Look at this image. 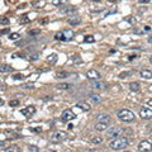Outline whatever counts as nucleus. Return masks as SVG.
<instances>
[{"mask_svg":"<svg viewBox=\"0 0 152 152\" xmlns=\"http://www.w3.org/2000/svg\"><path fill=\"white\" fill-rule=\"evenodd\" d=\"M139 115H141L142 119H151L152 118V110L148 108H142L139 110Z\"/></svg>","mask_w":152,"mask_h":152,"instance_id":"nucleus-8","label":"nucleus"},{"mask_svg":"<svg viewBox=\"0 0 152 152\" xmlns=\"http://www.w3.org/2000/svg\"><path fill=\"white\" fill-rule=\"evenodd\" d=\"M139 75H141V77L148 80V79H152V71L150 70H142L141 72H139Z\"/></svg>","mask_w":152,"mask_h":152,"instance_id":"nucleus-16","label":"nucleus"},{"mask_svg":"<svg viewBox=\"0 0 152 152\" xmlns=\"http://www.w3.org/2000/svg\"><path fill=\"white\" fill-rule=\"evenodd\" d=\"M80 23H81V18H80V16H72V18L69 19V24H71V25H77Z\"/></svg>","mask_w":152,"mask_h":152,"instance_id":"nucleus-18","label":"nucleus"},{"mask_svg":"<svg viewBox=\"0 0 152 152\" xmlns=\"http://www.w3.org/2000/svg\"><path fill=\"white\" fill-rule=\"evenodd\" d=\"M76 6L74 5H65L63 8H61V13L62 14H72V13H76Z\"/></svg>","mask_w":152,"mask_h":152,"instance_id":"nucleus-9","label":"nucleus"},{"mask_svg":"<svg viewBox=\"0 0 152 152\" xmlns=\"http://www.w3.org/2000/svg\"><path fill=\"white\" fill-rule=\"evenodd\" d=\"M130 74H132V72H130V71H127V72H120L119 77H120V79H124V77H127V76L130 75Z\"/></svg>","mask_w":152,"mask_h":152,"instance_id":"nucleus-27","label":"nucleus"},{"mask_svg":"<svg viewBox=\"0 0 152 152\" xmlns=\"http://www.w3.org/2000/svg\"><path fill=\"white\" fill-rule=\"evenodd\" d=\"M29 150H32V151H34V152H37V151H38V148H37L36 146H31V147H29Z\"/></svg>","mask_w":152,"mask_h":152,"instance_id":"nucleus-35","label":"nucleus"},{"mask_svg":"<svg viewBox=\"0 0 152 152\" xmlns=\"http://www.w3.org/2000/svg\"><path fill=\"white\" fill-rule=\"evenodd\" d=\"M4 151H6V152H20L18 146H11L10 148H4Z\"/></svg>","mask_w":152,"mask_h":152,"instance_id":"nucleus-24","label":"nucleus"},{"mask_svg":"<svg viewBox=\"0 0 152 152\" xmlns=\"http://www.w3.org/2000/svg\"><path fill=\"white\" fill-rule=\"evenodd\" d=\"M150 62H151V63H152V56H151V57H150Z\"/></svg>","mask_w":152,"mask_h":152,"instance_id":"nucleus-42","label":"nucleus"},{"mask_svg":"<svg viewBox=\"0 0 152 152\" xmlns=\"http://www.w3.org/2000/svg\"><path fill=\"white\" fill-rule=\"evenodd\" d=\"M0 71H1V74L10 72V71H11V67L8 66V65H1V67H0Z\"/></svg>","mask_w":152,"mask_h":152,"instance_id":"nucleus-23","label":"nucleus"},{"mask_svg":"<svg viewBox=\"0 0 152 152\" xmlns=\"http://www.w3.org/2000/svg\"><path fill=\"white\" fill-rule=\"evenodd\" d=\"M95 39H94V37L92 36H86L85 37V42H94Z\"/></svg>","mask_w":152,"mask_h":152,"instance_id":"nucleus-29","label":"nucleus"},{"mask_svg":"<svg viewBox=\"0 0 152 152\" xmlns=\"http://www.w3.org/2000/svg\"><path fill=\"white\" fill-rule=\"evenodd\" d=\"M139 3L141 4H147V3H150V0H139Z\"/></svg>","mask_w":152,"mask_h":152,"instance_id":"nucleus-37","label":"nucleus"},{"mask_svg":"<svg viewBox=\"0 0 152 152\" xmlns=\"http://www.w3.org/2000/svg\"><path fill=\"white\" fill-rule=\"evenodd\" d=\"M150 133H151V136H152V129H151V132H150Z\"/></svg>","mask_w":152,"mask_h":152,"instance_id":"nucleus-43","label":"nucleus"},{"mask_svg":"<svg viewBox=\"0 0 152 152\" xmlns=\"http://www.w3.org/2000/svg\"><path fill=\"white\" fill-rule=\"evenodd\" d=\"M122 133H123V128L122 127H112V128H109L107 130V134H108V137H110V138H119L122 136Z\"/></svg>","mask_w":152,"mask_h":152,"instance_id":"nucleus-4","label":"nucleus"},{"mask_svg":"<svg viewBox=\"0 0 152 152\" xmlns=\"http://www.w3.org/2000/svg\"><path fill=\"white\" fill-rule=\"evenodd\" d=\"M124 152H130V151H124Z\"/></svg>","mask_w":152,"mask_h":152,"instance_id":"nucleus-44","label":"nucleus"},{"mask_svg":"<svg viewBox=\"0 0 152 152\" xmlns=\"http://www.w3.org/2000/svg\"><path fill=\"white\" fill-rule=\"evenodd\" d=\"M52 4H54V5H62V1H58V0H54V1H52Z\"/></svg>","mask_w":152,"mask_h":152,"instance_id":"nucleus-32","label":"nucleus"},{"mask_svg":"<svg viewBox=\"0 0 152 152\" xmlns=\"http://www.w3.org/2000/svg\"><path fill=\"white\" fill-rule=\"evenodd\" d=\"M23 87H25V89H32V87H33V85H32V84H27V85H24Z\"/></svg>","mask_w":152,"mask_h":152,"instance_id":"nucleus-36","label":"nucleus"},{"mask_svg":"<svg viewBox=\"0 0 152 152\" xmlns=\"http://www.w3.org/2000/svg\"><path fill=\"white\" fill-rule=\"evenodd\" d=\"M95 129L98 132H104V130H108V123H96L95 124Z\"/></svg>","mask_w":152,"mask_h":152,"instance_id":"nucleus-15","label":"nucleus"},{"mask_svg":"<svg viewBox=\"0 0 152 152\" xmlns=\"http://www.w3.org/2000/svg\"><path fill=\"white\" fill-rule=\"evenodd\" d=\"M57 87L60 89V90H70V89H72V84H69V82H61L58 84Z\"/></svg>","mask_w":152,"mask_h":152,"instance_id":"nucleus-17","label":"nucleus"},{"mask_svg":"<svg viewBox=\"0 0 152 152\" xmlns=\"http://www.w3.org/2000/svg\"><path fill=\"white\" fill-rule=\"evenodd\" d=\"M129 89L132 91H138L139 90V84L138 82H130L129 84Z\"/></svg>","mask_w":152,"mask_h":152,"instance_id":"nucleus-22","label":"nucleus"},{"mask_svg":"<svg viewBox=\"0 0 152 152\" xmlns=\"http://www.w3.org/2000/svg\"><path fill=\"white\" fill-rule=\"evenodd\" d=\"M89 98H90V100L92 101V103H100L101 101V96L96 95V94H90L89 95Z\"/></svg>","mask_w":152,"mask_h":152,"instance_id":"nucleus-19","label":"nucleus"},{"mask_svg":"<svg viewBox=\"0 0 152 152\" xmlns=\"http://www.w3.org/2000/svg\"><path fill=\"white\" fill-rule=\"evenodd\" d=\"M1 23H3V24H8V23H9V20H8L6 18H3V19H1Z\"/></svg>","mask_w":152,"mask_h":152,"instance_id":"nucleus-34","label":"nucleus"},{"mask_svg":"<svg viewBox=\"0 0 152 152\" xmlns=\"http://www.w3.org/2000/svg\"><path fill=\"white\" fill-rule=\"evenodd\" d=\"M67 138V133L63 132V130H57V132L53 133L52 136V141L54 142H60V141H63V139Z\"/></svg>","mask_w":152,"mask_h":152,"instance_id":"nucleus-6","label":"nucleus"},{"mask_svg":"<svg viewBox=\"0 0 152 152\" xmlns=\"http://www.w3.org/2000/svg\"><path fill=\"white\" fill-rule=\"evenodd\" d=\"M147 41H148V42H150V43H152V36H150L148 38H147Z\"/></svg>","mask_w":152,"mask_h":152,"instance_id":"nucleus-40","label":"nucleus"},{"mask_svg":"<svg viewBox=\"0 0 152 152\" xmlns=\"http://www.w3.org/2000/svg\"><path fill=\"white\" fill-rule=\"evenodd\" d=\"M56 61H57V54H54V53H52V54H49V56L47 57V62H49V63H56Z\"/></svg>","mask_w":152,"mask_h":152,"instance_id":"nucleus-20","label":"nucleus"},{"mask_svg":"<svg viewBox=\"0 0 152 152\" xmlns=\"http://www.w3.org/2000/svg\"><path fill=\"white\" fill-rule=\"evenodd\" d=\"M76 107H79L84 112H89V110H90V105H89L87 103H85V101H80V103L76 104Z\"/></svg>","mask_w":152,"mask_h":152,"instance_id":"nucleus-14","label":"nucleus"},{"mask_svg":"<svg viewBox=\"0 0 152 152\" xmlns=\"http://www.w3.org/2000/svg\"><path fill=\"white\" fill-rule=\"evenodd\" d=\"M14 79L15 80H23L24 79V75H22V74H15L14 75Z\"/></svg>","mask_w":152,"mask_h":152,"instance_id":"nucleus-28","label":"nucleus"},{"mask_svg":"<svg viewBox=\"0 0 152 152\" xmlns=\"http://www.w3.org/2000/svg\"><path fill=\"white\" fill-rule=\"evenodd\" d=\"M112 119L110 115H108V114H99L98 117H96V120H98V123H109Z\"/></svg>","mask_w":152,"mask_h":152,"instance_id":"nucleus-10","label":"nucleus"},{"mask_svg":"<svg viewBox=\"0 0 152 152\" xmlns=\"http://www.w3.org/2000/svg\"><path fill=\"white\" fill-rule=\"evenodd\" d=\"M91 86L94 89H98V90H105V89H107V84L103 81H92Z\"/></svg>","mask_w":152,"mask_h":152,"instance_id":"nucleus-13","label":"nucleus"},{"mask_svg":"<svg viewBox=\"0 0 152 152\" xmlns=\"http://www.w3.org/2000/svg\"><path fill=\"white\" fill-rule=\"evenodd\" d=\"M127 22H129L130 24H134V23H136V19H134V18H127Z\"/></svg>","mask_w":152,"mask_h":152,"instance_id":"nucleus-31","label":"nucleus"},{"mask_svg":"<svg viewBox=\"0 0 152 152\" xmlns=\"http://www.w3.org/2000/svg\"><path fill=\"white\" fill-rule=\"evenodd\" d=\"M72 37H74V33H72V31H70V29H65V31H62V32H58V33H56V36H54V38H56L57 41H70Z\"/></svg>","mask_w":152,"mask_h":152,"instance_id":"nucleus-3","label":"nucleus"},{"mask_svg":"<svg viewBox=\"0 0 152 152\" xmlns=\"http://www.w3.org/2000/svg\"><path fill=\"white\" fill-rule=\"evenodd\" d=\"M85 152H99L98 150H87V151H85Z\"/></svg>","mask_w":152,"mask_h":152,"instance_id":"nucleus-39","label":"nucleus"},{"mask_svg":"<svg viewBox=\"0 0 152 152\" xmlns=\"http://www.w3.org/2000/svg\"><path fill=\"white\" fill-rule=\"evenodd\" d=\"M69 75H70V74L66 72V71H60V72L56 74V77H57V79H66Z\"/></svg>","mask_w":152,"mask_h":152,"instance_id":"nucleus-21","label":"nucleus"},{"mask_svg":"<svg viewBox=\"0 0 152 152\" xmlns=\"http://www.w3.org/2000/svg\"><path fill=\"white\" fill-rule=\"evenodd\" d=\"M74 61H75V62H81V60H79L77 57H75V58H74Z\"/></svg>","mask_w":152,"mask_h":152,"instance_id":"nucleus-41","label":"nucleus"},{"mask_svg":"<svg viewBox=\"0 0 152 152\" xmlns=\"http://www.w3.org/2000/svg\"><path fill=\"white\" fill-rule=\"evenodd\" d=\"M61 119H62L63 122H70V120L75 119V114H74V112H71L70 109H66V110L62 113Z\"/></svg>","mask_w":152,"mask_h":152,"instance_id":"nucleus-7","label":"nucleus"},{"mask_svg":"<svg viewBox=\"0 0 152 152\" xmlns=\"http://www.w3.org/2000/svg\"><path fill=\"white\" fill-rule=\"evenodd\" d=\"M117 117L122 122H132L134 119V113L128 110V109H122L117 113Z\"/></svg>","mask_w":152,"mask_h":152,"instance_id":"nucleus-2","label":"nucleus"},{"mask_svg":"<svg viewBox=\"0 0 152 152\" xmlns=\"http://www.w3.org/2000/svg\"><path fill=\"white\" fill-rule=\"evenodd\" d=\"M137 148L139 152H152V143L148 141H142Z\"/></svg>","mask_w":152,"mask_h":152,"instance_id":"nucleus-5","label":"nucleus"},{"mask_svg":"<svg viewBox=\"0 0 152 152\" xmlns=\"http://www.w3.org/2000/svg\"><path fill=\"white\" fill-rule=\"evenodd\" d=\"M146 103H147V105H150V107H152V99H148V100L146 101Z\"/></svg>","mask_w":152,"mask_h":152,"instance_id":"nucleus-38","label":"nucleus"},{"mask_svg":"<svg viewBox=\"0 0 152 152\" xmlns=\"http://www.w3.org/2000/svg\"><path fill=\"white\" fill-rule=\"evenodd\" d=\"M9 105H10V107H18V105H19V100H18V99L10 100V101H9Z\"/></svg>","mask_w":152,"mask_h":152,"instance_id":"nucleus-25","label":"nucleus"},{"mask_svg":"<svg viewBox=\"0 0 152 152\" xmlns=\"http://www.w3.org/2000/svg\"><path fill=\"white\" fill-rule=\"evenodd\" d=\"M86 76H87V79H90V80H99L100 79V74L96 70H89L86 72Z\"/></svg>","mask_w":152,"mask_h":152,"instance_id":"nucleus-11","label":"nucleus"},{"mask_svg":"<svg viewBox=\"0 0 152 152\" xmlns=\"http://www.w3.org/2000/svg\"><path fill=\"white\" fill-rule=\"evenodd\" d=\"M38 33H39V31H38V29H36V31H32V32H29V34H38Z\"/></svg>","mask_w":152,"mask_h":152,"instance_id":"nucleus-33","label":"nucleus"},{"mask_svg":"<svg viewBox=\"0 0 152 152\" xmlns=\"http://www.w3.org/2000/svg\"><path fill=\"white\" fill-rule=\"evenodd\" d=\"M92 143H101V142H103V138H92V141H91Z\"/></svg>","mask_w":152,"mask_h":152,"instance_id":"nucleus-30","label":"nucleus"},{"mask_svg":"<svg viewBox=\"0 0 152 152\" xmlns=\"http://www.w3.org/2000/svg\"><path fill=\"white\" fill-rule=\"evenodd\" d=\"M128 145H129V141H128V138H125V137H119V138H115L109 142V147L114 151L123 150L125 147H128Z\"/></svg>","mask_w":152,"mask_h":152,"instance_id":"nucleus-1","label":"nucleus"},{"mask_svg":"<svg viewBox=\"0 0 152 152\" xmlns=\"http://www.w3.org/2000/svg\"><path fill=\"white\" fill-rule=\"evenodd\" d=\"M19 37H20V34H19V33H11V34L9 36V38H10V39H18Z\"/></svg>","mask_w":152,"mask_h":152,"instance_id":"nucleus-26","label":"nucleus"},{"mask_svg":"<svg viewBox=\"0 0 152 152\" xmlns=\"http://www.w3.org/2000/svg\"><path fill=\"white\" fill-rule=\"evenodd\" d=\"M20 113H22L23 115H25V117H31L32 114H34V113H36V108L31 105V107H27V108L22 109V110H20Z\"/></svg>","mask_w":152,"mask_h":152,"instance_id":"nucleus-12","label":"nucleus"}]
</instances>
